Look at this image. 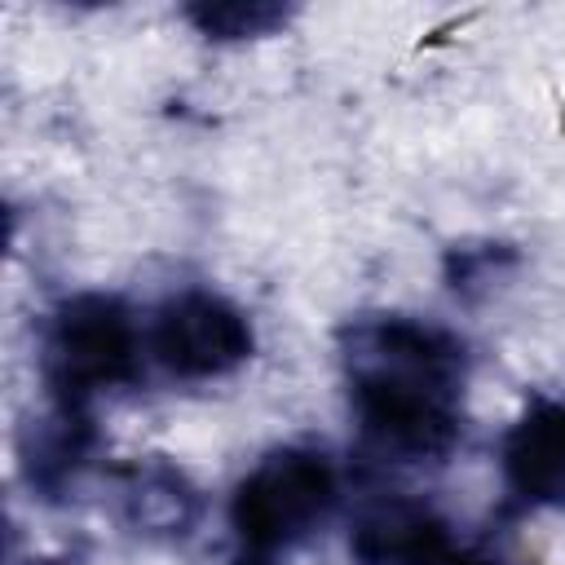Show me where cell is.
Listing matches in <instances>:
<instances>
[{"label":"cell","mask_w":565,"mask_h":565,"mask_svg":"<svg viewBox=\"0 0 565 565\" xmlns=\"http://www.w3.org/2000/svg\"><path fill=\"white\" fill-rule=\"evenodd\" d=\"M185 18L199 26V35L207 40H256V35H269L274 26H282L291 18V9L282 4H190Z\"/></svg>","instance_id":"cell-9"},{"label":"cell","mask_w":565,"mask_h":565,"mask_svg":"<svg viewBox=\"0 0 565 565\" xmlns=\"http://www.w3.org/2000/svg\"><path fill=\"white\" fill-rule=\"evenodd\" d=\"M353 565H463V552L428 503L384 499L353 521L349 534Z\"/></svg>","instance_id":"cell-5"},{"label":"cell","mask_w":565,"mask_h":565,"mask_svg":"<svg viewBox=\"0 0 565 565\" xmlns=\"http://www.w3.org/2000/svg\"><path fill=\"white\" fill-rule=\"evenodd\" d=\"M503 486L525 508L565 512V402L539 397L503 437Z\"/></svg>","instance_id":"cell-6"},{"label":"cell","mask_w":565,"mask_h":565,"mask_svg":"<svg viewBox=\"0 0 565 565\" xmlns=\"http://www.w3.org/2000/svg\"><path fill=\"white\" fill-rule=\"evenodd\" d=\"M463 565H499V561H481V556H463Z\"/></svg>","instance_id":"cell-11"},{"label":"cell","mask_w":565,"mask_h":565,"mask_svg":"<svg viewBox=\"0 0 565 565\" xmlns=\"http://www.w3.org/2000/svg\"><path fill=\"white\" fill-rule=\"evenodd\" d=\"M146 349L177 380H221L252 358L256 335L234 300L207 287H185L150 313Z\"/></svg>","instance_id":"cell-4"},{"label":"cell","mask_w":565,"mask_h":565,"mask_svg":"<svg viewBox=\"0 0 565 565\" xmlns=\"http://www.w3.org/2000/svg\"><path fill=\"white\" fill-rule=\"evenodd\" d=\"M362 446L388 463H446L463 437L468 344L428 318L362 313L340 331Z\"/></svg>","instance_id":"cell-1"},{"label":"cell","mask_w":565,"mask_h":565,"mask_svg":"<svg viewBox=\"0 0 565 565\" xmlns=\"http://www.w3.org/2000/svg\"><path fill=\"white\" fill-rule=\"evenodd\" d=\"M499 260H512V247L508 243H455L450 252H446V282H450V291L455 296H472V287H481V282H494V274H499Z\"/></svg>","instance_id":"cell-10"},{"label":"cell","mask_w":565,"mask_h":565,"mask_svg":"<svg viewBox=\"0 0 565 565\" xmlns=\"http://www.w3.org/2000/svg\"><path fill=\"white\" fill-rule=\"evenodd\" d=\"M146 353L137 313L110 291L66 296L40 331V375L57 406L88 411L97 393L137 384Z\"/></svg>","instance_id":"cell-2"},{"label":"cell","mask_w":565,"mask_h":565,"mask_svg":"<svg viewBox=\"0 0 565 565\" xmlns=\"http://www.w3.org/2000/svg\"><path fill=\"white\" fill-rule=\"evenodd\" d=\"M93 450H97V428H93L88 411L53 402V411L22 433V472H26L31 490L53 503L79 481Z\"/></svg>","instance_id":"cell-8"},{"label":"cell","mask_w":565,"mask_h":565,"mask_svg":"<svg viewBox=\"0 0 565 565\" xmlns=\"http://www.w3.org/2000/svg\"><path fill=\"white\" fill-rule=\"evenodd\" d=\"M115 494H119L124 525L146 534V539H185L203 512L194 481L177 463H168L163 455L119 463L115 468Z\"/></svg>","instance_id":"cell-7"},{"label":"cell","mask_w":565,"mask_h":565,"mask_svg":"<svg viewBox=\"0 0 565 565\" xmlns=\"http://www.w3.org/2000/svg\"><path fill=\"white\" fill-rule=\"evenodd\" d=\"M335 463L313 446H274L230 494V530L243 556L278 561L305 543L335 508Z\"/></svg>","instance_id":"cell-3"}]
</instances>
